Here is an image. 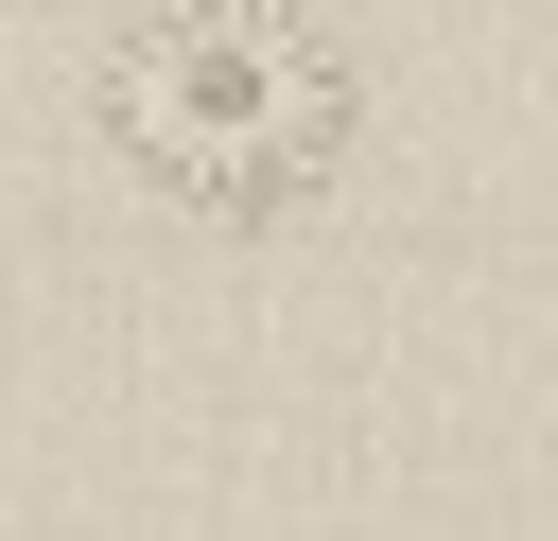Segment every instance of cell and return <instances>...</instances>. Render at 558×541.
Wrapping results in <instances>:
<instances>
[{"label": "cell", "mask_w": 558, "mask_h": 541, "mask_svg": "<svg viewBox=\"0 0 558 541\" xmlns=\"http://www.w3.org/2000/svg\"><path fill=\"white\" fill-rule=\"evenodd\" d=\"M105 157L209 227H262V209H314L366 140V70L314 0H140L105 35Z\"/></svg>", "instance_id": "6da1fadb"}]
</instances>
